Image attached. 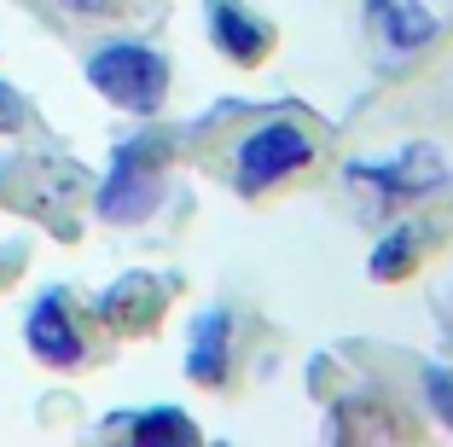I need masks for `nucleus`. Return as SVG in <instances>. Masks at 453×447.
Returning <instances> with one entry per match:
<instances>
[{"mask_svg": "<svg viewBox=\"0 0 453 447\" xmlns=\"http://www.w3.org/2000/svg\"><path fill=\"white\" fill-rule=\"evenodd\" d=\"M88 81L105 93L111 105L134 111V117H151L163 105V93H169V65H163V53H151L140 41H117V47H99L88 58Z\"/></svg>", "mask_w": 453, "mask_h": 447, "instance_id": "1", "label": "nucleus"}, {"mask_svg": "<svg viewBox=\"0 0 453 447\" xmlns=\"http://www.w3.org/2000/svg\"><path fill=\"white\" fill-rule=\"evenodd\" d=\"M157 204H163V151L151 140L122 145L105 186H99V215H111V221H146Z\"/></svg>", "mask_w": 453, "mask_h": 447, "instance_id": "2", "label": "nucleus"}, {"mask_svg": "<svg viewBox=\"0 0 453 447\" xmlns=\"http://www.w3.org/2000/svg\"><path fill=\"white\" fill-rule=\"evenodd\" d=\"M308 151H314V140L296 122H267V128H256L239 145V186L244 192H267V186L291 181L308 163Z\"/></svg>", "mask_w": 453, "mask_h": 447, "instance_id": "3", "label": "nucleus"}, {"mask_svg": "<svg viewBox=\"0 0 453 447\" xmlns=\"http://www.w3.org/2000/svg\"><path fill=\"white\" fill-rule=\"evenodd\" d=\"M366 24H372V41L384 47V58H407L418 47L436 41V12L425 0H366Z\"/></svg>", "mask_w": 453, "mask_h": 447, "instance_id": "4", "label": "nucleus"}, {"mask_svg": "<svg viewBox=\"0 0 453 447\" xmlns=\"http://www.w3.org/2000/svg\"><path fill=\"white\" fill-rule=\"evenodd\" d=\"M203 12H210V35L215 47H221L233 65H262L267 47H273V29H267V18H256L244 0H203Z\"/></svg>", "mask_w": 453, "mask_h": 447, "instance_id": "5", "label": "nucleus"}, {"mask_svg": "<svg viewBox=\"0 0 453 447\" xmlns=\"http://www.w3.org/2000/svg\"><path fill=\"white\" fill-rule=\"evenodd\" d=\"M105 326L111 331H128V337H140V331H151L163 320V308H169V285L151 274H122L117 285L105 290Z\"/></svg>", "mask_w": 453, "mask_h": 447, "instance_id": "6", "label": "nucleus"}, {"mask_svg": "<svg viewBox=\"0 0 453 447\" xmlns=\"http://www.w3.org/2000/svg\"><path fill=\"white\" fill-rule=\"evenodd\" d=\"M355 181H366V186H378L384 197H418V192H430V186H441V158L430 151V145H413L407 158H395V163H355Z\"/></svg>", "mask_w": 453, "mask_h": 447, "instance_id": "7", "label": "nucleus"}, {"mask_svg": "<svg viewBox=\"0 0 453 447\" xmlns=\"http://www.w3.org/2000/svg\"><path fill=\"white\" fill-rule=\"evenodd\" d=\"M29 349H35V360H47V366H76L81 360V337L76 326H70V308L58 290H47L35 308H29V326H24Z\"/></svg>", "mask_w": 453, "mask_h": 447, "instance_id": "8", "label": "nucleus"}, {"mask_svg": "<svg viewBox=\"0 0 453 447\" xmlns=\"http://www.w3.org/2000/svg\"><path fill=\"white\" fill-rule=\"evenodd\" d=\"M226 337H233V320L226 308L192 320V343H187V378L192 383H221L226 378Z\"/></svg>", "mask_w": 453, "mask_h": 447, "instance_id": "9", "label": "nucleus"}, {"mask_svg": "<svg viewBox=\"0 0 453 447\" xmlns=\"http://www.w3.org/2000/svg\"><path fill=\"white\" fill-rule=\"evenodd\" d=\"M128 435L140 447H151V442H198V424H192L187 412H174V407H157V412L128 419Z\"/></svg>", "mask_w": 453, "mask_h": 447, "instance_id": "10", "label": "nucleus"}, {"mask_svg": "<svg viewBox=\"0 0 453 447\" xmlns=\"http://www.w3.org/2000/svg\"><path fill=\"white\" fill-rule=\"evenodd\" d=\"M413 262H418V233H407V227H401L395 238H384V244H378L372 279H401V274H413Z\"/></svg>", "mask_w": 453, "mask_h": 447, "instance_id": "11", "label": "nucleus"}, {"mask_svg": "<svg viewBox=\"0 0 453 447\" xmlns=\"http://www.w3.org/2000/svg\"><path fill=\"white\" fill-rule=\"evenodd\" d=\"M24 122H29V105H24V93H18V88H6V81H0V134L24 128Z\"/></svg>", "mask_w": 453, "mask_h": 447, "instance_id": "12", "label": "nucleus"}, {"mask_svg": "<svg viewBox=\"0 0 453 447\" xmlns=\"http://www.w3.org/2000/svg\"><path fill=\"white\" fill-rule=\"evenodd\" d=\"M425 383H430V401H436V412L453 424V378H448V372H425Z\"/></svg>", "mask_w": 453, "mask_h": 447, "instance_id": "13", "label": "nucleus"}, {"mask_svg": "<svg viewBox=\"0 0 453 447\" xmlns=\"http://www.w3.org/2000/svg\"><path fill=\"white\" fill-rule=\"evenodd\" d=\"M58 6H70V12H111L117 0H58Z\"/></svg>", "mask_w": 453, "mask_h": 447, "instance_id": "14", "label": "nucleus"}]
</instances>
